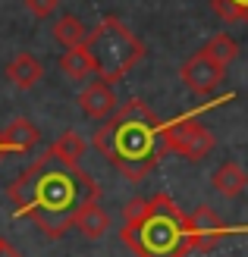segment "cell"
Here are the masks:
<instances>
[{"mask_svg":"<svg viewBox=\"0 0 248 257\" xmlns=\"http://www.w3.org/2000/svg\"><path fill=\"white\" fill-rule=\"evenodd\" d=\"M7 195L13 207L29 216L47 238H60L82 207L101 201V185L82 166L60 163L44 151L7 185Z\"/></svg>","mask_w":248,"mask_h":257,"instance_id":"cell-1","label":"cell"},{"mask_svg":"<svg viewBox=\"0 0 248 257\" xmlns=\"http://www.w3.org/2000/svg\"><path fill=\"white\" fill-rule=\"evenodd\" d=\"M163 119L145 100H126L95 132V148L129 182H141L163 160Z\"/></svg>","mask_w":248,"mask_h":257,"instance_id":"cell-2","label":"cell"},{"mask_svg":"<svg viewBox=\"0 0 248 257\" xmlns=\"http://www.w3.org/2000/svg\"><path fill=\"white\" fill-rule=\"evenodd\" d=\"M123 241L135 257H189V220L170 195L132 198L123 210Z\"/></svg>","mask_w":248,"mask_h":257,"instance_id":"cell-3","label":"cell"},{"mask_svg":"<svg viewBox=\"0 0 248 257\" xmlns=\"http://www.w3.org/2000/svg\"><path fill=\"white\" fill-rule=\"evenodd\" d=\"M82 50L88 54L91 66H95V75L101 82H120L123 75L135 66V63L145 57V44L132 35L126 22H120L116 16H104L95 32H88Z\"/></svg>","mask_w":248,"mask_h":257,"instance_id":"cell-4","label":"cell"},{"mask_svg":"<svg viewBox=\"0 0 248 257\" xmlns=\"http://www.w3.org/2000/svg\"><path fill=\"white\" fill-rule=\"evenodd\" d=\"M163 151H173L186 160H204L207 154L214 151V135L211 128H204L195 113H186V116H176L173 122H163Z\"/></svg>","mask_w":248,"mask_h":257,"instance_id":"cell-5","label":"cell"},{"mask_svg":"<svg viewBox=\"0 0 248 257\" xmlns=\"http://www.w3.org/2000/svg\"><path fill=\"white\" fill-rule=\"evenodd\" d=\"M186 220H189V241H192V251H214L220 241H226V238L239 235V232H248V229H232V226H226V223L214 213V207H207V204L195 207V213H189Z\"/></svg>","mask_w":248,"mask_h":257,"instance_id":"cell-6","label":"cell"},{"mask_svg":"<svg viewBox=\"0 0 248 257\" xmlns=\"http://www.w3.org/2000/svg\"><path fill=\"white\" fill-rule=\"evenodd\" d=\"M179 75H182V82H186L189 91H195V94H211L214 88L223 82L226 69L217 66V63L207 57L204 50H198V54H192L186 63H182Z\"/></svg>","mask_w":248,"mask_h":257,"instance_id":"cell-7","label":"cell"},{"mask_svg":"<svg viewBox=\"0 0 248 257\" xmlns=\"http://www.w3.org/2000/svg\"><path fill=\"white\" fill-rule=\"evenodd\" d=\"M79 107L88 119H101V122H107L113 116V110H116V94H113V85L107 82H88L82 91H79Z\"/></svg>","mask_w":248,"mask_h":257,"instance_id":"cell-8","label":"cell"},{"mask_svg":"<svg viewBox=\"0 0 248 257\" xmlns=\"http://www.w3.org/2000/svg\"><path fill=\"white\" fill-rule=\"evenodd\" d=\"M38 141H41L38 125L32 119H25V116L10 119L4 128H0V148H4V154H29V151L38 148Z\"/></svg>","mask_w":248,"mask_h":257,"instance_id":"cell-9","label":"cell"},{"mask_svg":"<svg viewBox=\"0 0 248 257\" xmlns=\"http://www.w3.org/2000/svg\"><path fill=\"white\" fill-rule=\"evenodd\" d=\"M211 185H214V191H220L223 198H239L242 191L248 188V173L242 170L236 160H226V163H220L217 170H214Z\"/></svg>","mask_w":248,"mask_h":257,"instance_id":"cell-10","label":"cell"},{"mask_svg":"<svg viewBox=\"0 0 248 257\" xmlns=\"http://www.w3.org/2000/svg\"><path fill=\"white\" fill-rule=\"evenodd\" d=\"M41 75H44V66H41V60L32 57V54H19V57H13L10 60V66H7V79L22 88V91H29V88H35L38 82H41Z\"/></svg>","mask_w":248,"mask_h":257,"instance_id":"cell-11","label":"cell"},{"mask_svg":"<svg viewBox=\"0 0 248 257\" xmlns=\"http://www.w3.org/2000/svg\"><path fill=\"white\" fill-rule=\"evenodd\" d=\"M54 157L60 160V163H69V166H79L82 163V157H85V151H88V141L79 135V132H63V135H57V141L47 148Z\"/></svg>","mask_w":248,"mask_h":257,"instance_id":"cell-12","label":"cell"},{"mask_svg":"<svg viewBox=\"0 0 248 257\" xmlns=\"http://www.w3.org/2000/svg\"><path fill=\"white\" fill-rule=\"evenodd\" d=\"M85 238H101L104 232L110 229V213L101 207V201L98 204H88V207L79 210V216H75V223H72Z\"/></svg>","mask_w":248,"mask_h":257,"instance_id":"cell-13","label":"cell"},{"mask_svg":"<svg viewBox=\"0 0 248 257\" xmlns=\"http://www.w3.org/2000/svg\"><path fill=\"white\" fill-rule=\"evenodd\" d=\"M54 38H57V44H63V50H75V47L85 44L88 29L82 25L79 16L66 13V16H60V19L54 22Z\"/></svg>","mask_w":248,"mask_h":257,"instance_id":"cell-14","label":"cell"},{"mask_svg":"<svg viewBox=\"0 0 248 257\" xmlns=\"http://www.w3.org/2000/svg\"><path fill=\"white\" fill-rule=\"evenodd\" d=\"M60 69L63 75H66L69 82H85L88 75H95V66H91V60L82 47H75V50H63V57H60Z\"/></svg>","mask_w":248,"mask_h":257,"instance_id":"cell-15","label":"cell"},{"mask_svg":"<svg viewBox=\"0 0 248 257\" xmlns=\"http://www.w3.org/2000/svg\"><path fill=\"white\" fill-rule=\"evenodd\" d=\"M201 50L217 63V66H223V69L239 57V44H236V38H232V35H214Z\"/></svg>","mask_w":248,"mask_h":257,"instance_id":"cell-16","label":"cell"},{"mask_svg":"<svg viewBox=\"0 0 248 257\" xmlns=\"http://www.w3.org/2000/svg\"><path fill=\"white\" fill-rule=\"evenodd\" d=\"M211 7L223 22H248V0H211Z\"/></svg>","mask_w":248,"mask_h":257,"instance_id":"cell-17","label":"cell"},{"mask_svg":"<svg viewBox=\"0 0 248 257\" xmlns=\"http://www.w3.org/2000/svg\"><path fill=\"white\" fill-rule=\"evenodd\" d=\"M25 7H29L32 16H38V19H50V16L57 13L60 0H25Z\"/></svg>","mask_w":248,"mask_h":257,"instance_id":"cell-18","label":"cell"},{"mask_svg":"<svg viewBox=\"0 0 248 257\" xmlns=\"http://www.w3.org/2000/svg\"><path fill=\"white\" fill-rule=\"evenodd\" d=\"M0 257H25V254H22V251H16V248H13L4 235H0Z\"/></svg>","mask_w":248,"mask_h":257,"instance_id":"cell-19","label":"cell"},{"mask_svg":"<svg viewBox=\"0 0 248 257\" xmlns=\"http://www.w3.org/2000/svg\"><path fill=\"white\" fill-rule=\"evenodd\" d=\"M0 157H4V148H0Z\"/></svg>","mask_w":248,"mask_h":257,"instance_id":"cell-20","label":"cell"}]
</instances>
